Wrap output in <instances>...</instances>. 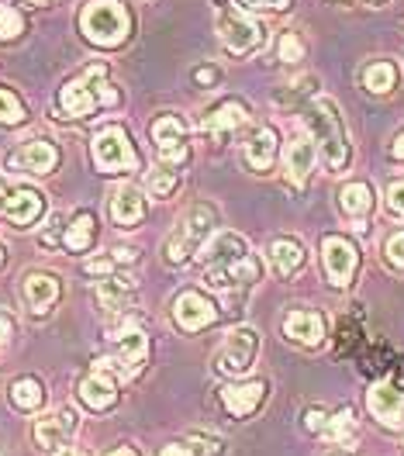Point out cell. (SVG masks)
Segmentation results:
<instances>
[{"label":"cell","instance_id":"6da1fadb","mask_svg":"<svg viewBox=\"0 0 404 456\" xmlns=\"http://www.w3.org/2000/svg\"><path fill=\"white\" fill-rule=\"evenodd\" d=\"M311 135H315V149L325 159V170L328 173H343L349 167V135L346 125H343V114L339 104L332 97H311L308 114H304Z\"/></svg>","mask_w":404,"mask_h":456},{"label":"cell","instance_id":"7a4b0ae2","mask_svg":"<svg viewBox=\"0 0 404 456\" xmlns=\"http://www.w3.org/2000/svg\"><path fill=\"white\" fill-rule=\"evenodd\" d=\"M104 77H108L104 66H90L77 80L62 84V90H59V108H62V114H69V118H90L97 108H115L117 101H121V94Z\"/></svg>","mask_w":404,"mask_h":456},{"label":"cell","instance_id":"3957f363","mask_svg":"<svg viewBox=\"0 0 404 456\" xmlns=\"http://www.w3.org/2000/svg\"><path fill=\"white\" fill-rule=\"evenodd\" d=\"M80 31L101 49H117L132 35V14L121 0H87L80 11Z\"/></svg>","mask_w":404,"mask_h":456},{"label":"cell","instance_id":"277c9868","mask_svg":"<svg viewBox=\"0 0 404 456\" xmlns=\"http://www.w3.org/2000/svg\"><path fill=\"white\" fill-rule=\"evenodd\" d=\"M214 222H218V215H214V208H207V204H198V208H190V215L176 225V232L166 239V263H187V259L194 256L198 249H201L204 242H207V235L214 232Z\"/></svg>","mask_w":404,"mask_h":456},{"label":"cell","instance_id":"5b68a950","mask_svg":"<svg viewBox=\"0 0 404 456\" xmlns=\"http://www.w3.org/2000/svg\"><path fill=\"white\" fill-rule=\"evenodd\" d=\"M93 163L97 170L104 173H125V170H139V152L132 145V135L121 128V125H108L93 135Z\"/></svg>","mask_w":404,"mask_h":456},{"label":"cell","instance_id":"8992f818","mask_svg":"<svg viewBox=\"0 0 404 456\" xmlns=\"http://www.w3.org/2000/svg\"><path fill=\"white\" fill-rule=\"evenodd\" d=\"M218 38H222V45L229 49L231 56H249V53H256L266 42V28H263L260 21L238 14V11L222 7L218 11Z\"/></svg>","mask_w":404,"mask_h":456},{"label":"cell","instance_id":"52a82bcc","mask_svg":"<svg viewBox=\"0 0 404 456\" xmlns=\"http://www.w3.org/2000/svg\"><path fill=\"white\" fill-rule=\"evenodd\" d=\"M256 353H260V332L249 329V325H238V329H231L225 346L218 349L214 367H218V373H225V377H242V373L253 370Z\"/></svg>","mask_w":404,"mask_h":456},{"label":"cell","instance_id":"ba28073f","mask_svg":"<svg viewBox=\"0 0 404 456\" xmlns=\"http://www.w3.org/2000/svg\"><path fill=\"white\" fill-rule=\"evenodd\" d=\"M115 356L111 360H101V367H108L111 373H121V377H135V373L145 367L149 360V339L139 325H121L115 336Z\"/></svg>","mask_w":404,"mask_h":456},{"label":"cell","instance_id":"9c48e42d","mask_svg":"<svg viewBox=\"0 0 404 456\" xmlns=\"http://www.w3.org/2000/svg\"><path fill=\"white\" fill-rule=\"evenodd\" d=\"M59 149L49 139H28V142H21L14 152H7L4 156V167L14 173H35V176H45V173H53L59 167Z\"/></svg>","mask_w":404,"mask_h":456},{"label":"cell","instance_id":"30bf717a","mask_svg":"<svg viewBox=\"0 0 404 456\" xmlns=\"http://www.w3.org/2000/svg\"><path fill=\"white\" fill-rule=\"evenodd\" d=\"M321 263H325V273L335 287H346L356 277V266H360V249L356 242H349L346 235H325L321 239Z\"/></svg>","mask_w":404,"mask_h":456},{"label":"cell","instance_id":"8fae6325","mask_svg":"<svg viewBox=\"0 0 404 456\" xmlns=\"http://www.w3.org/2000/svg\"><path fill=\"white\" fill-rule=\"evenodd\" d=\"M152 145H156V156L163 159V167H180V163H187V156H190L183 121H180L176 114H159V118L152 121Z\"/></svg>","mask_w":404,"mask_h":456},{"label":"cell","instance_id":"7c38bea8","mask_svg":"<svg viewBox=\"0 0 404 456\" xmlns=\"http://www.w3.org/2000/svg\"><path fill=\"white\" fill-rule=\"evenodd\" d=\"M263 273V263L253 253L235 263H222V266H207L204 270V284L211 290H238V287H249L256 284Z\"/></svg>","mask_w":404,"mask_h":456},{"label":"cell","instance_id":"4fadbf2b","mask_svg":"<svg viewBox=\"0 0 404 456\" xmlns=\"http://www.w3.org/2000/svg\"><path fill=\"white\" fill-rule=\"evenodd\" d=\"M218 318L214 301L201 290H180L174 297V322L183 332H201Z\"/></svg>","mask_w":404,"mask_h":456},{"label":"cell","instance_id":"5bb4252c","mask_svg":"<svg viewBox=\"0 0 404 456\" xmlns=\"http://www.w3.org/2000/svg\"><path fill=\"white\" fill-rule=\"evenodd\" d=\"M0 215L14 228H31L45 215V198L35 187H14L11 194H4V200H0Z\"/></svg>","mask_w":404,"mask_h":456},{"label":"cell","instance_id":"9a60e30c","mask_svg":"<svg viewBox=\"0 0 404 456\" xmlns=\"http://www.w3.org/2000/svg\"><path fill=\"white\" fill-rule=\"evenodd\" d=\"M315 159H318L315 139H308L304 132H294L287 149H284V170H287V183L294 191H301L308 183V176L315 173Z\"/></svg>","mask_w":404,"mask_h":456},{"label":"cell","instance_id":"2e32d148","mask_svg":"<svg viewBox=\"0 0 404 456\" xmlns=\"http://www.w3.org/2000/svg\"><path fill=\"white\" fill-rule=\"evenodd\" d=\"M77 426H80V415L73 408H56V411H49V415H42L35 422V443L42 450H59V446H66L73 439Z\"/></svg>","mask_w":404,"mask_h":456},{"label":"cell","instance_id":"e0dca14e","mask_svg":"<svg viewBox=\"0 0 404 456\" xmlns=\"http://www.w3.org/2000/svg\"><path fill=\"white\" fill-rule=\"evenodd\" d=\"M246 104H238V101H222L218 108H211V111L201 118V132L204 135H211L214 142H229L231 135L246 125Z\"/></svg>","mask_w":404,"mask_h":456},{"label":"cell","instance_id":"ac0fdd59","mask_svg":"<svg viewBox=\"0 0 404 456\" xmlns=\"http://www.w3.org/2000/svg\"><path fill=\"white\" fill-rule=\"evenodd\" d=\"M249 253H253V249H249V242H246L238 232L222 228V232H211V235H207V242L201 246V263H204V270H207V266L235 263V259L249 256Z\"/></svg>","mask_w":404,"mask_h":456},{"label":"cell","instance_id":"d6986e66","mask_svg":"<svg viewBox=\"0 0 404 456\" xmlns=\"http://www.w3.org/2000/svg\"><path fill=\"white\" fill-rule=\"evenodd\" d=\"M80 401L87 404L90 411H108V408H115L117 401V380L115 373L108 370V367H97L93 373H87L84 380H80Z\"/></svg>","mask_w":404,"mask_h":456},{"label":"cell","instance_id":"ffe728a7","mask_svg":"<svg viewBox=\"0 0 404 456\" xmlns=\"http://www.w3.org/2000/svg\"><path fill=\"white\" fill-rule=\"evenodd\" d=\"M284 336L297 346L315 349L325 342V318L318 312H308V308H294V312L284 314Z\"/></svg>","mask_w":404,"mask_h":456},{"label":"cell","instance_id":"44dd1931","mask_svg":"<svg viewBox=\"0 0 404 456\" xmlns=\"http://www.w3.org/2000/svg\"><path fill=\"white\" fill-rule=\"evenodd\" d=\"M367 408L387 426H404V391L387 380H380L367 391Z\"/></svg>","mask_w":404,"mask_h":456},{"label":"cell","instance_id":"7402d4cb","mask_svg":"<svg viewBox=\"0 0 404 456\" xmlns=\"http://www.w3.org/2000/svg\"><path fill=\"white\" fill-rule=\"evenodd\" d=\"M135 290H139V284H135L132 273H111V277H104L101 287H97V305L104 312L121 314L128 312V305L135 301Z\"/></svg>","mask_w":404,"mask_h":456},{"label":"cell","instance_id":"603a6c76","mask_svg":"<svg viewBox=\"0 0 404 456\" xmlns=\"http://www.w3.org/2000/svg\"><path fill=\"white\" fill-rule=\"evenodd\" d=\"M266 398V380H246V384H229L222 387V401L235 419H249Z\"/></svg>","mask_w":404,"mask_h":456},{"label":"cell","instance_id":"cb8c5ba5","mask_svg":"<svg viewBox=\"0 0 404 456\" xmlns=\"http://www.w3.org/2000/svg\"><path fill=\"white\" fill-rule=\"evenodd\" d=\"M108 211H111V222L117 228H139L145 218V198L142 191H135V187H117L115 194H111V204H108Z\"/></svg>","mask_w":404,"mask_h":456},{"label":"cell","instance_id":"d4e9b609","mask_svg":"<svg viewBox=\"0 0 404 456\" xmlns=\"http://www.w3.org/2000/svg\"><path fill=\"white\" fill-rule=\"evenodd\" d=\"M242 159L253 173L273 170V163H277V132L273 128H256L249 135L246 149H242Z\"/></svg>","mask_w":404,"mask_h":456},{"label":"cell","instance_id":"484cf974","mask_svg":"<svg viewBox=\"0 0 404 456\" xmlns=\"http://www.w3.org/2000/svg\"><path fill=\"white\" fill-rule=\"evenodd\" d=\"M25 301L35 314H45L59 301V281L53 273H42V270L28 273L25 277Z\"/></svg>","mask_w":404,"mask_h":456},{"label":"cell","instance_id":"4316f807","mask_svg":"<svg viewBox=\"0 0 404 456\" xmlns=\"http://www.w3.org/2000/svg\"><path fill=\"white\" fill-rule=\"evenodd\" d=\"M270 266L277 270V277H294L301 266H304V246L297 239H273L270 242Z\"/></svg>","mask_w":404,"mask_h":456},{"label":"cell","instance_id":"83f0119b","mask_svg":"<svg viewBox=\"0 0 404 456\" xmlns=\"http://www.w3.org/2000/svg\"><path fill=\"white\" fill-rule=\"evenodd\" d=\"M339 208H343L346 218L363 222V218L374 211V191H370V183H363V180L346 183V187L339 191Z\"/></svg>","mask_w":404,"mask_h":456},{"label":"cell","instance_id":"f1b7e54d","mask_svg":"<svg viewBox=\"0 0 404 456\" xmlns=\"http://www.w3.org/2000/svg\"><path fill=\"white\" fill-rule=\"evenodd\" d=\"M93 239H97V222H93V215H90V211H77L73 222L62 232V246H66L69 253H87L90 246H93Z\"/></svg>","mask_w":404,"mask_h":456},{"label":"cell","instance_id":"f546056e","mask_svg":"<svg viewBox=\"0 0 404 456\" xmlns=\"http://www.w3.org/2000/svg\"><path fill=\"white\" fill-rule=\"evenodd\" d=\"M363 86L376 94V97H384V94H391L394 86H398V66L391 62V59H376L370 62L367 69H363Z\"/></svg>","mask_w":404,"mask_h":456},{"label":"cell","instance_id":"4dcf8cb0","mask_svg":"<svg viewBox=\"0 0 404 456\" xmlns=\"http://www.w3.org/2000/svg\"><path fill=\"white\" fill-rule=\"evenodd\" d=\"M11 404H14L18 411H38V408L45 404V387H42V380H35V377H18V380L11 384Z\"/></svg>","mask_w":404,"mask_h":456},{"label":"cell","instance_id":"1f68e13d","mask_svg":"<svg viewBox=\"0 0 404 456\" xmlns=\"http://www.w3.org/2000/svg\"><path fill=\"white\" fill-rule=\"evenodd\" d=\"M176 183H180V170L176 167H159L156 173L145 176V194L156 200H166L176 191Z\"/></svg>","mask_w":404,"mask_h":456},{"label":"cell","instance_id":"d6a6232c","mask_svg":"<svg viewBox=\"0 0 404 456\" xmlns=\"http://www.w3.org/2000/svg\"><path fill=\"white\" fill-rule=\"evenodd\" d=\"M356 432V415H352V408H343V411H335L328 422H325V428H321V436L328 439V443H346L349 436Z\"/></svg>","mask_w":404,"mask_h":456},{"label":"cell","instance_id":"836d02e7","mask_svg":"<svg viewBox=\"0 0 404 456\" xmlns=\"http://www.w3.org/2000/svg\"><path fill=\"white\" fill-rule=\"evenodd\" d=\"M25 121V104L14 90L0 86V125H21Z\"/></svg>","mask_w":404,"mask_h":456},{"label":"cell","instance_id":"e575fe53","mask_svg":"<svg viewBox=\"0 0 404 456\" xmlns=\"http://www.w3.org/2000/svg\"><path fill=\"white\" fill-rule=\"evenodd\" d=\"M25 31V18L14 4H0V42H11Z\"/></svg>","mask_w":404,"mask_h":456},{"label":"cell","instance_id":"d590c367","mask_svg":"<svg viewBox=\"0 0 404 456\" xmlns=\"http://www.w3.org/2000/svg\"><path fill=\"white\" fill-rule=\"evenodd\" d=\"M187 446H190V453H194V456H225V443H222L218 436L194 432V436L187 439Z\"/></svg>","mask_w":404,"mask_h":456},{"label":"cell","instance_id":"8d00e7d4","mask_svg":"<svg viewBox=\"0 0 404 456\" xmlns=\"http://www.w3.org/2000/svg\"><path fill=\"white\" fill-rule=\"evenodd\" d=\"M384 259H387L394 270H404V228L387 235V242H384Z\"/></svg>","mask_w":404,"mask_h":456},{"label":"cell","instance_id":"74e56055","mask_svg":"<svg viewBox=\"0 0 404 456\" xmlns=\"http://www.w3.org/2000/svg\"><path fill=\"white\" fill-rule=\"evenodd\" d=\"M277 49H280V59H284V62H301V59H304V42H301L294 31H284V35H280V45H277Z\"/></svg>","mask_w":404,"mask_h":456},{"label":"cell","instance_id":"f35d334b","mask_svg":"<svg viewBox=\"0 0 404 456\" xmlns=\"http://www.w3.org/2000/svg\"><path fill=\"white\" fill-rule=\"evenodd\" d=\"M387 211L394 215V218H404V180H394L391 187H387Z\"/></svg>","mask_w":404,"mask_h":456},{"label":"cell","instance_id":"ab89813d","mask_svg":"<svg viewBox=\"0 0 404 456\" xmlns=\"http://www.w3.org/2000/svg\"><path fill=\"white\" fill-rule=\"evenodd\" d=\"M249 11H260V14H280V11H287L294 0H242Z\"/></svg>","mask_w":404,"mask_h":456},{"label":"cell","instance_id":"60d3db41","mask_svg":"<svg viewBox=\"0 0 404 456\" xmlns=\"http://www.w3.org/2000/svg\"><path fill=\"white\" fill-rule=\"evenodd\" d=\"M117 266L115 253L111 256H97V259H87V273H93V277H111Z\"/></svg>","mask_w":404,"mask_h":456},{"label":"cell","instance_id":"b9f144b4","mask_svg":"<svg viewBox=\"0 0 404 456\" xmlns=\"http://www.w3.org/2000/svg\"><path fill=\"white\" fill-rule=\"evenodd\" d=\"M62 232H66V228H62V215H56V218H53V225L42 232V239H38V242H42L45 249H53V246H62Z\"/></svg>","mask_w":404,"mask_h":456},{"label":"cell","instance_id":"7bdbcfd3","mask_svg":"<svg viewBox=\"0 0 404 456\" xmlns=\"http://www.w3.org/2000/svg\"><path fill=\"white\" fill-rule=\"evenodd\" d=\"M14 332H18V322H14L11 314L0 308V349H7V346H11Z\"/></svg>","mask_w":404,"mask_h":456},{"label":"cell","instance_id":"ee69618b","mask_svg":"<svg viewBox=\"0 0 404 456\" xmlns=\"http://www.w3.org/2000/svg\"><path fill=\"white\" fill-rule=\"evenodd\" d=\"M194 80L201 86H214L218 84V69H214V66H201V69L194 73Z\"/></svg>","mask_w":404,"mask_h":456},{"label":"cell","instance_id":"f6af8a7d","mask_svg":"<svg viewBox=\"0 0 404 456\" xmlns=\"http://www.w3.org/2000/svg\"><path fill=\"white\" fill-rule=\"evenodd\" d=\"M304 419H308L304 426L311 428V432H321V428H325V422H328V419H325V411H318V408H308V415H304Z\"/></svg>","mask_w":404,"mask_h":456},{"label":"cell","instance_id":"bcb514c9","mask_svg":"<svg viewBox=\"0 0 404 456\" xmlns=\"http://www.w3.org/2000/svg\"><path fill=\"white\" fill-rule=\"evenodd\" d=\"M159 456H194V453H190L187 443H170V446H163V453Z\"/></svg>","mask_w":404,"mask_h":456},{"label":"cell","instance_id":"7dc6e473","mask_svg":"<svg viewBox=\"0 0 404 456\" xmlns=\"http://www.w3.org/2000/svg\"><path fill=\"white\" fill-rule=\"evenodd\" d=\"M391 156H394V159H404V132H398V139L391 142Z\"/></svg>","mask_w":404,"mask_h":456},{"label":"cell","instance_id":"c3c4849f","mask_svg":"<svg viewBox=\"0 0 404 456\" xmlns=\"http://www.w3.org/2000/svg\"><path fill=\"white\" fill-rule=\"evenodd\" d=\"M394 387L404 391V360H394Z\"/></svg>","mask_w":404,"mask_h":456},{"label":"cell","instance_id":"681fc988","mask_svg":"<svg viewBox=\"0 0 404 456\" xmlns=\"http://www.w3.org/2000/svg\"><path fill=\"white\" fill-rule=\"evenodd\" d=\"M53 456H87V450H80V446H59Z\"/></svg>","mask_w":404,"mask_h":456},{"label":"cell","instance_id":"f907efd6","mask_svg":"<svg viewBox=\"0 0 404 456\" xmlns=\"http://www.w3.org/2000/svg\"><path fill=\"white\" fill-rule=\"evenodd\" d=\"M321 456H352V453H349V450H343V446L335 443V446H328V450H321Z\"/></svg>","mask_w":404,"mask_h":456},{"label":"cell","instance_id":"816d5d0a","mask_svg":"<svg viewBox=\"0 0 404 456\" xmlns=\"http://www.w3.org/2000/svg\"><path fill=\"white\" fill-rule=\"evenodd\" d=\"M108 456H139V450H132V446H117V450H111Z\"/></svg>","mask_w":404,"mask_h":456},{"label":"cell","instance_id":"f5cc1de1","mask_svg":"<svg viewBox=\"0 0 404 456\" xmlns=\"http://www.w3.org/2000/svg\"><path fill=\"white\" fill-rule=\"evenodd\" d=\"M28 4H56V0H28Z\"/></svg>","mask_w":404,"mask_h":456},{"label":"cell","instance_id":"db71d44e","mask_svg":"<svg viewBox=\"0 0 404 456\" xmlns=\"http://www.w3.org/2000/svg\"><path fill=\"white\" fill-rule=\"evenodd\" d=\"M370 4H387V0H370Z\"/></svg>","mask_w":404,"mask_h":456},{"label":"cell","instance_id":"11a10c76","mask_svg":"<svg viewBox=\"0 0 404 456\" xmlns=\"http://www.w3.org/2000/svg\"><path fill=\"white\" fill-rule=\"evenodd\" d=\"M0 263H4V246H0Z\"/></svg>","mask_w":404,"mask_h":456},{"label":"cell","instance_id":"9f6ffc18","mask_svg":"<svg viewBox=\"0 0 404 456\" xmlns=\"http://www.w3.org/2000/svg\"><path fill=\"white\" fill-rule=\"evenodd\" d=\"M0 200H4V191H0Z\"/></svg>","mask_w":404,"mask_h":456}]
</instances>
